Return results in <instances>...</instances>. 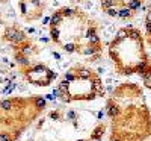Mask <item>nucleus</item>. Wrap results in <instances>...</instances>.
<instances>
[{
  "label": "nucleus",
  "instance_id": "obj_1",
  "mask_svg": "<svg viewBox=\"0 0 151 141\" xmlns=\"http://www.w3.org/2000/svg\"><path fill=\"white\" fill-rule=\"evenodd\" d=\"M109 141H147L151 138V109L144 88L121 82L106 100Z\"/></svg>",
  "mask_w": 151,
  "mask_h": 141
},
{
  "label": "nucleus",
  "instance_id": "obj_2",
  "mask_svg": "<svg viewBox=\"0 0 151 141\" xmlns=\"http://www.w3.org/2000/svg\"><path fill=\"white\" fill-rule=\"evenodd\" d=\"M48 36L67 55L97 62L103 56V38L98 21L76 6L58 8L48 20Z\"/></svg>",
  "mask_w": 151,
  "mask_h": 141
},
{
  "label": "nucleus",
  "instance_id": "obj_3",
  "mask_svg": "<svg viewBox=\"0 0 151 141\" xmlns=\"http://www.w3.org/2000/svg\"><path fill=\"white\" fill-rule=\"evenodd\" d=\"M2 41L11 49L12 58L18 65V71L27 84L41 88L55 84L58 71L52 65L55 62L53 53L21 24H6L2 32Z\"/></svg>",
  "mask_w": 151,
  "mask_h": 141
},
{
  "label": "nucleus",
  "instance_id": "obj_4",
  "mask_svg": "<svg viewBox=\"0 0 151 141\" xmlns=\"http://www.w3.org/2000/svg\"><path fill=\"white\" fill-rule=\"evenodd\" d=\"M106 129L94 112L59 106L41 115L36 134L41 141H101Z\"/></svg>",
  "mask_w": 151,
  "mask_h": 141
},
{
  "label": "nucleus",
  "instance_id": "obj_5",
  "mask_svg": "<svg viewBox=\"0 0 151 141\" xmlns=\"http://www.w3.org/2000/svg\"><path fill=\"white\" fill-rule=\"evenodd\" d=\"M107 55L119 76H141L145 79L151 74L145 35L136 26L118 29L107 44Z\"/></svg>",
  "mask_w": 151,
  "mask_h": 141
},
{
  "label": "nucleus",
  "instance_id": "obj_6",
  "mask_svg": "<svg viewBox=\"0 0 151 141\" xmlns=\"http://www.w3.org/2000/svg\"><path fill=\"white\" fill-rule=\"evenodd\" d=\"M47 100L41 94L11 96L0 100V141H18L45 112Z\"/></svg>",
  "mask_w": 151,
  "mask_h": 141
},
{
  "label": "nucleus",
  "instance_id": "obj_7",
  "mask_svg": "<svg viewBox=\"0 0 151 141\" xmlns=\"http://www.w3.org/2000/svg\"><path fill=\"white\" fill-rule=\"evenodd\" d=\"M55 94L62 103L71 105L101 99L106 94V88L97 70L85 64H74L60 76Z\"/></svg>",
  "mask_w": 151,
  "mask_h": 141
},
{
  "label": "nucleus",
  "instance_id": "obj_8",
  "mask_svg": "<svg viewBox=\"0 0 151 141\" xmlns=\"http://www.w3.org/2000/svg\"><path fill=\"white\" fill-rule=\"evenodd\" d=\"M147 0H98L104 14L115 20H132Z\"/></svg>",
  "mask_w": 151,
  "mask_h": 141
},
{
  "label": "nucleus",
  "instance_id": "obj_9",
  "mask_svg": "<svg viewBox=\"0 0 151 141\" xmlns=\"http://www.w3.org/2000/svg\"><path fill=\"white\" fill-rule=\"evenodd\" d=\"M50 6V0H17L20 17L24 23H35L41 20Z\"/></svg>",
  "mask_w": 151,
  "mask_h": 141
},
{
  "label": "nucleus",
  "instance_id": "obj_10",
  "mask_svg": "<svg viewBox=\"0 0 151 141\" xmlns=\"http://www.w3.org/2000/svg\"><path fill=\"white\" fill-rule=\"evenodd\" d=\"M144 26H145V40H147V44L151 47V5L145 11Z\"/></svg>",
  "mask_w": 151,
  "mask_h": 141
},
{
  "label": "nucleus",
  "instance_id": "obj_11",
  "mask_svg": "<svg viewBox=\"0 0 151 141\" xmlns=\"http://www.w3.org/2000/svg\"><path fill=\"white\" fill-rule=\"evenodd\" d=\"M142 81H144V85H145V86L148 88V91L151 93V74L148 76V78H145V79H142Z\"/></svg>",
  "mask_w": 151,
  "mask_h": 141
},
{
  "label": "nucleus",
  "instance_id": "obj_12",
  "mask_svg": "<svg viewBox=\"0 0 151 141\" xmlns=\"http://www.w3.org/2000/svg\"><path fill=\"white\" fill-rule=\"evenodd\" d=\"M0 21H2V9H0Z\"/></svg>",
  "mask_w": 151,
  "mask_h": 141
},
{
  "label": "nucleus",
  "instance_id": "obj_13",
  "mask_svg": "<svg viewBox=\"0 0 151 141\" xmlns=\"http://www.w3.org/2000/svg\"><path fill=\"white\" fill-rule=\"evenodd\" d=\"M76 2H82V0H76Z\"/></svg>",
  "mask_w": 151,
  "mask_h": 141
},
{
  "label": "nucleus",
  "instance_id": "obj_14",
  "mask_svg": "<svg viewBox=\"0 0 151 141\" xmlns=\"http://www.w3.org/2000/svg\"><path fill=\"white\" fill-rule=\"evenodd\" d=\"M0 2H6V0H0Z\"/></svg>",
  "mask_w": 151,
  "mask_h": 141
}]
</instances>
